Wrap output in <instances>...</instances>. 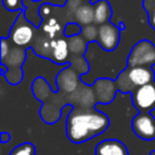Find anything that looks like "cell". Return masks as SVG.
I'll return each instance as SVG.
<instances>
[{"label":"cell","mask_w":155,"mask_h":155,"mask_svg":"<svg viewBox=\"0 0 155 155\" xmlns=\"http://www.w3.org/2000/svg\"><path fill=\"white\" fill-rule=\"evenodd\" d=\"M109 126V117L97 110H73L65 124L68 138L73 143H84L101 133Z\"/></svg>","instance_id":"cell-1"},{"label":"cell","mask_w":155,"mask_h":155,"mask_svg":"<svg viewBox=\"0 0 155 155\" xmlns=\"http://www.w3.org/2000/svg\"><path fill=\"white\" fill-rule=\"evenodd\" d=\"M27 48L13 45L8 39L1 38V64L7 68L6 80L11 85H17L23 75H22V65L25 61Z\"/></svg>","instance_id":"cell-2"},{"label":"cell","mask_w":155,"mask_h":155,"mask_svg":"<svg viewBox=\"0 0 155 155\" xmlns=\"http://www.w3.org/2000/svg\"><path fill=\"white\" fill-rule=\"evenodd\" d=\"M155 81L153 68L133 67L124 69L116 78V90L122 93H132L136 88Z\"/></svg>","instance_id":"cell-3"},{"label":"cell","mask_w":155,"mask_h":155,"mask_svg":"<svg viewBox=\"0 0 155 155\" xmlns=\"http://www.w3.org/2000/svg\"><path fill=\"white\" fill-rule=\"evenodd\" d=\"M38 27H35L33 23H30L24 15V11L19 13V16L16 18L10 34H8V40L19 47H24L27 48L28 46H31L35 36H36V31H38Z\"/></svg>","instance_id":"cell-4"},{"label":"cell","mask_w":155,"mask_h":155,"mask_svg":"<svg viewBox=\"0 0 155 155\" xmlns=\"http://www.w3.org/2000/svg\"><path fill=\"white\" fill-rule=\"evenodd\" d=\"M154 64H155V45L149 40L138 41L132 47L127 57V67L151 68Z\"/></svg>","instance_id":"cell-5"},{"label":"cell","mask_w":155,"mask_h":155,"mask_svg":"<svg viewBox=\"0 0 155 155\" xmlns=\"http://www.w3.org/2000/svg\"><path fill=\"white\" fill-rule=\"evenodd\" d=\"M124 23H120V25H115L108 22L103 25H98L96 41L104 51H114L120 42V33L124 30Z\"/></svg>","instance_id":"cell-6"},{"label":"cell","mask_w":155,"mask_h":155,"mask_svg":"<svg viewBox=\"0 0 155 155\" xmlns=\"http://www.w3.org/2000/svg\"><path fill=\"white\" fill-rule=\"evenodd\" d=\"M131 94L133 105L139 113H150L155 109V81L136 88Z\"/></svg>","instance_id":"cell-7"},{"label":"cell","mask_w":155,"mask_h":155,"mask_svg":"<svg viewBox=\"0 0 155 155\" xmlns=\"http://www.w3.org/2000/svg\"><path fill=\"white\" fill-rule=\"evenodd\" d=\"M132 130L143 140L155 139V117L150 113H139L132 119Z\"/></svg>","instance_id":"cell-8"},{"label":"cell","mask_w":155,"mask_h":155,"mask_svg":"<svg viewBox=\"0 0 155 155\" xmlns=\"http://www.w3.org/2000/svg\"><path fill=\"white\" fill-rule=\"evenodd\" d=\"M69 56V42L64 38H56L51 42L48 59L58 64H67Z\"/></svg>","instance_id":"cell-9"},{"label":"cell","mask_w":155,"mask_h":155,"mask_svg":"<svg viewBox=\"0 0 155 155\" xmlns=\"http://www.w3.org/2000/svg\"><path fill=\"white\" fill-rule=\"evenodd\" d=\"M94 155H128V150L117 139H104L97 144Z\"/></svg>","instance_id":"cell-10"},{"label":"cell","mask_w":155,"mask_h":155,"mask_svg":"<svg viewBox=\"0 0 155 155\" xmlns=\"http://www.w3.org/2000/svg\"><path fill=\"white\" fill-rule=\"evenodd\" d=\"M74 22L80 25H91L94 22V5H80L75 8Z\"/></svg>","instance_id":"cell-11"},{"label":"cell","mask_w":155,"mask_h":155,"mask_svg":"<svg viewBox=\"0 0 155 155\" xmlns=\"http://www.w3.org/2000/svg\"><path fill=\"white\" fill-rule=\"evenodd\" d=\"M111 18V7L108 2V0H99L97 4H94V24L103 25L108 23Z\"/></svg>","instance_id":"cell-12"},{"label":"cell","mask_w":155,"mask_h":155,"mask_svg":"<svg viewBox=\"0 0 155 155\" xmlns=\"http://www.w3.org/2000/svg\"><path fill=\"white\" fill-rule=\"evenodd\" d=\"M44 33H46L48 36L51 38H56V34L61 31V25L59 23L56 21V18H45L41 23V25L39 27Z\"/></svg>","instance_id":"cell-13"},{"label":"cell","mask_w":155,"mask_h":155,"mask_svg":"<svg viewBox=\"0 0 155 155\" xmlns=\"http://www.w3.org/2000/svg\"><path fill=\"white\" fill-rule=\"evenodd\" d=\"M2 7L8 12H23L25 10L24 0H1Z\"/></svg>","instance_id":"cell-14"},{"label":"cell","mask_w":155,"mask_h":155,"mask_svg":"<svg viewBox=\"0 0 155 155\" xmlns=\"http://www.w3.org/2000/svg\"><path fill=\"white\" fill-rule=\"evenodd\" d=\"M10 155H35V147L31 143H23L15 147Z\"/></svg>","instance_id":"cell-15"},{"label":"cell","mask_w":155,"mask_h":155,"mask_svg":"<svg viewBox=\"0 0 155 155\" xmlns=\"http://www.w3.org/2000/svg\"><path fill=\"white\" fill-rule=\"evenodd\" d=\"M81 33H82V27L80 24H78L76 22H69L68 24L64 25V29H63V34L68 39L75 38Z\"/></svg>","instance_id":"cell-16"},{"label":"cell","mask_w":155,"mask_h":155,"mask_svg":"<svg viewBox=\"0 0 155 155\" xmlns=\"http://www.w3.org/2000/svg\"><path fill=\"white\" fill-rule=\"evenodd\" d=\"M97 29L98 27H94V25H87L85 28H82V38L85 41H87V44L92 42V41H96L97 39Z\"/></svg>","instance_id":"cell-17"},{"label":"cell","mask_w":155,"mask_h":155,"mask_svg":"<svg viewBox=\"0 0 155 155\" xmlns=\"http://www.w3.org/2000/svg\"><path fill=\"white\" fill-rule=\"evenodd\" d=\"M148 16H149V24L151 25V28L155 30V6H151V10H148Z\"/></svg>","instance_id":"cell-18"},{"label":"cell","mask_w":155,"mask_h":155,"mask_svg":"<svg viewBox=\"0 0 155 155\" xmlns=\"http://www.w3.org/2000/svg\"><path fill=\"white\" fill-rule=\"evenodd\" d=\"M11 139V134L7 133V132H1V142L2 143H6Z\"/></svg>","instance_id":"cell-19"},{"label":"cell","mask_w":155,"mask_h":155,"mask_svg":"<svg viewBox=\"0 0 155 155\" xmlns=\"http://www.w3.org/2000/svg\"><path fill=\"white\" fill-rule=\"evenodd\" d=\"M31 1H34V2H40V1H44V0H31Z\"/></svg>","instance_id":"cell-20"},{"label":"cell","mask_w":155,"mask_h":155,"mask_svg":"<svg viewBox=\"0 0 155 155\" xmlns=\"http://www.w3.org/2000/svg\"><path fill=\"white\" fill-rule=\"evenodd\" d=\"M149 155H155V150H153V151H151V153H150Z\"/></svg>","instance_id":"cell-21"},{"label":"cell","mask_w":155,"mask_h":155,"mask_svg":"<svg viewBox=\"0 0 155 155\" xmlns=\"http://www.w3.org/2000/svg\"><path fill=\"white\" fill-rule=\"evenodd\" d=\"M87 1H90V4H91V1H92V0H87Z\"/></svg>","instance_id":"cell-22"}]
</instances>
